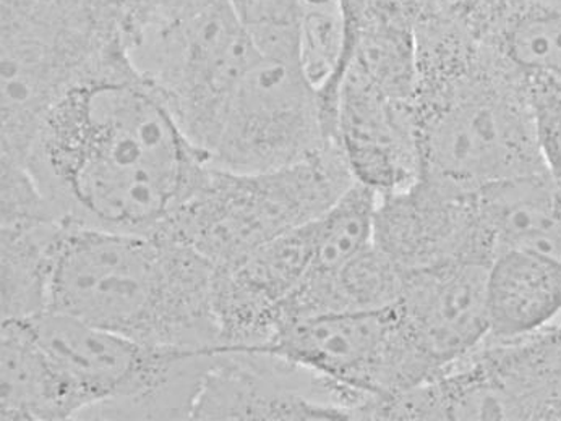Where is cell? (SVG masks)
<instances>
[{
    "label": "cell",
    "instance_id": "cell-8",
    "mask_svg": "<svg viewBox=\"0 0 561 421\" xmlns=\"http://www.w3.org/2000/svg\"><path fill=\"white\" fill-rule=\"evenodd\" d=\"M378 400L263 349L218 347L192 420H375Z\"/></svg>",
    "mask_w": 561,
    "mask_h": 421
},
{
    "label": "cell",
    "instance_id": "cell-13",
    "mask_svg": "<svg viewBox=\"0 0 561 421\" xmlns=\"http://www.w3.org/2000/svg\"><path fill=\"white\" fill-rule=\"evenodd\" d=\"M446 10L523 75L561 79V2L493 0Z\"/></svg>",
    "mask_w": 561,
    "mask_h": 421
},
{
    "label": "cell",
    "instance_id": "cell-11",
    "mask_svg": "<svg viewBox=\"0 0 561 421\" xmlns=\"http://www.w3.org/2000/svg\"><path fill=\"white\" fill-rule=\"evenodd\" d=\"M334 138L354 180L377 194L402 190L421 177L412 101L351 70L337 84Z\"/></svg>",
    "mask_w": 561,
    "mask_h": 421
},
{
    "label": "cell",
    "instance_id": "cell-9",
    "mask_svg": "<svg viewBox=\"0 0 561 421\" xmlns=\"http://www.w3.org/2000/svg\"><path fill=\"white\" fill-rule=\"evenodd\" d=\"M374 245L402 271L449 261L492 262L496 255L479 188L427 177L402 190L378 194Z\"/></svg>",
    "mask_w": 561,
    "mask_h": 421
},
{
    "label": "cell",
    "instance_id": "cell-20",
    "mask_svg": "<svg viewBox=\"0 0 561 421\" xmlns=\"http://www.w3.org/2000/svg\"><path fill=\"white\" fill-rule=\"evenodd\" d=\"M101 26L116 33L124 42L157 7L160 0H90Z\"/></svg>",
    "mask_w": 561,
    "mask_h": 421
},
{
    "label": "cell",
    "instance_id": "cell-1",
    "mask_svg": "<svg viewBox=\"0 0 561 421\" xmlns=\"http://www.w3.org/2000/svg\"><path fill=\"white\" fill-rule=\"evenodd\" d=\"M15 164L66 224L110 232L158 231L208 166L127 50L47 110Z\"/></svg>",
    "mask_w": 561,
    "mask_h": 421
},
{
    "label": "cell",
    "instance_id": "cell-18",
    "mask_svg": "<svg viewBox=\"0 0 561 421\" xmlns=\"http://www.w3.org/2000/svg\"><path fill=\"white\" fill-rule=\"evenodd\" d=\"M263 54L300 60L299 28L304 10L331 0H229Z\"/></svg>",
    "mask_w": 561,
    "mask_h": 421
},
{
    "label": "cell",
    "instance_id": "cell-17",
    "mask_svg": "<svg viewBox=\"0 0 561 421\" xmlns=\"http://www.w3.org/2000/svg\"><path fill=\"white\" fill-rule=\"evenodd\" d=\"M0 12L2 39L83 44L121 38L100 25L90 0H2Z\"/></svg>",
    "mask_w": 561,
    "mask_h": 421
},
{
    "label": "cell",
    "instance_id": "cell-19",
    "mask_svg": "<svg viewBox=\"0 0 561 421\" xmlns=\"http://www.w3.org/2000/svg\"><path fill=\"white\" fill-rule=\"evenodd\" d=\"M537 143L547 174L561 185V79L526 77Z\"/></svg>",
    "mask_w": 561,
    "mask_h": 421
},
{
    "label": "cell",
    "instance_id": "cell-22",
    "mask_svg": "<svg viewBox=\"0 0 561 421\" xmlns=\"http://www.w3.org/2000/svg\"><path fill=\"white\" fill-rule=\"evenodd\" d=\"M211 2V0H160L157 7H165V9H184V7L201 5V3Z\"/></svg>",
    "mask_w": 561,
    "mask_h": 421
},
{
    "label": "cell",
    "instance_id": "cell-4",
    "mask_svg": "<svg viewBox=\"0 0 561 421\" xmlns=\"http://www.w3.org/2000/svg\"><path fill=\"white\" fill-rule=\"evenodd\" d=\"M337 143L300 163L266 172L203 168L181 207L158 231L191 245L216 269L316 221L353 185Z\"/></svg>",
    "mask_w": 561,
    "mask_h": 421
},
{
    "label": "cell",
    "instance_id": "cell-2",
    "mask_svg": "<svg viewBox=\"0 0 561 421\" xmlns=\"http://www.w3.org/2000/svg\"><path fill=\"white\" fill-rule=\"evenodd\" d=\"M415 42L421 177L482 188L547 172L523 73L438 3Z\"/></svg>",
    "mask_w": 561,
    "mask_h": 421
},
{
    "label": "cell",
    "instance_id": "cell-14",
    "mask_svg": "<svg viewBox=\"0 0 561 421\" xmlns=\"http://www.w3.org/2000/svg\"><path fill=\"white\" fill-rule=\"evenodd\" d=\"M490 337L516 339L561 318V262L529 250L500 252L486 278Z\"/></svg>",
    "mask_w": 561,
    "mask_h": 421
},
{
    "label": "cell",
    "instance_id": "cell-10",
    "mask_svg": "<svg viewBox=\"0 0 561 421\" xmlns=\"http://www.w3.org/2000/svg\"><path fill=\"white\" fill-rule=\"evenodd\" d=\"M490 262L449 261L405 271L398 312L437 376L490 337Z\"/></svg>",
    "mask_w": 561,
    "mask_h": 421
},
{
    "label": "cell",
    "instance_id": "cell-3",
    "mask_svg": "<svg viewBox=\"0 0 561 421\" xmlns=\"http://www.w3.org/2000/svg\"><path fill=\"white\" fill-rule=\"evenodd\" d=\"M215 272L202 253L162 231L70 227L47 309L144 346L219 347Z\"/></svg>",
    "mask_w": 561,
    "mask_h": 421
},
{
    "label": "cell",
    "instance_id": "cell-6",
    "mask_svg": "<svg viewBox=\"0 0 561 421\" xmlns=\"http://www.w3.org/2000/svg\"><path fill=\"white\" fill-rule=\"evenodd\" d=\"M333 143L319 90L302 63L262 54L226 104L206 163L232 172L275 171Z\"/></svg>",
    "mask_w": 561,
    "mask_h": 421
},
{
    "label": "cell",
    "instance_id": "cell-5",
    "mask_svg": "<svg viewBox=\"0 0 561 421\" xmlns=\"http://www.w3.org/2000/svg\"><path fill=\"white\" fill-rule=\"evenodd\" d=\"M124 46L206 160L226 104L263 54L231 2L157 7L125 36Z\"/></svg>",
    "mask_w": 561,
    "mask_h": 421
},
{
    "label": "cell",
    "instance_id": "cell-24",
    "mask_svg": "<svg viewBox=\"0 0 561 421\" xmlns=\"http://www.w3.org/2000/svg\"><path fill=\"white\" fill-rule=\"evenodd\" d=\"M557 2H561V0H557Z\"/></svg>",
    "mask_w": 561,
    "mask_h": 421
},
{
    "label": "cell",
    "instance_id": "cell-15",
    "mask_svg": "<svg viewBox=\"0 0 561 421\" xmlns=\"http://www.w3.org/2000/svg\"><path fill=\"white\" fill-rule=\"evenodd\" d=\"M479 194L496 255L518 248L561 262V185L547 172L485 185Z\"/></svg>",
    "mask_w": 561,
    "mask_h": 421
},
{
    "label": "cell",
    "instance_id": "cell-23",
    "mask_svg": "<svg viewBox=\"0 0 561 421\" xmlns=\"http://www.w3.org/2000/svg\"><path fill=\"white\" fill-rule=\"evenodd\" d=\"M553 337H556V349H557V372H559V378L561 384V318L559 321L553 323Z\"/></svg>",
    "mask_w": 561,
    "mask_h": 421
},
{
    "label": "cell",
    "instance_id": "cell-7",
    "mask_svg": "<svg viewBox=\"0 0 561 421\" xmlns=\"http://www.w3.org/2000/svg\"><path fill=\"white\" fill-rule=\"evenodd\" d=\"M383 402L437 376L397 305L330 313L286 326L266 349Z\"/></svg>",
    "mask_w": 561,
    "mask_h": 421
},
{
    "label": "cell",
    "instance_id": "cell-12",
    "mask_svg": "<svg viewBox=\"0 0 561 421\" xmlns=\"http://www.w3.org/2000/svg\"><path fill=\"white\" fill-rule=\"evenodd\" d=\"M66 224L25 167L2 161V319L47 309Z\"/></svg>",
    "mask_w": 561,
    "mask_h": 421
},
{
    "label": "cell",
    "instance_id": "cell-16",
    "mask_svg": "<svg viewBox=\"0 0 561 421\" xmlns=\"http://www.w3.org/2000/svg\"><path fill=\"white\" fill-rule=\"evenodd\" d=\"M2 420L62 421V399L26 319H2Z\"/></svg>",
    "mask_w": 561,
    "mask_h": 421
},
{
    "label": "cell",
    "instance_id": "cell-21",
    "mask_svg": "<svg viewBox=\"0 0 561 421\" xmlns=\"http://www.w3.org/2000/svg\"><path fill=\"white\" fill-rule=\"evenodd\" d=\"M437 0H340L341 10H343L344 23L350 26L357 19L375 5H393L408 10L417 16H425L434 9Z\"/></svg>",
    "mask_w": 561,
    "mask_h": 421
}]
</instances>
